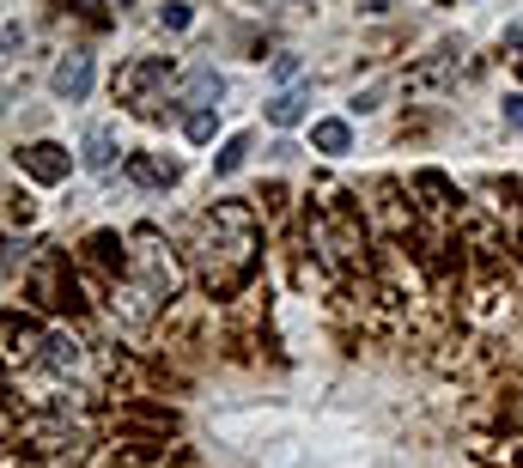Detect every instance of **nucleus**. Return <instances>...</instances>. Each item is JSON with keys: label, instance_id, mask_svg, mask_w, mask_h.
Listing matches in <instances>:
<instances>
[{"label": "nucleus", "instance_id": "nucleus-1", "mask_svg": "<svg viewBox=\"0 0 523 468\" xmlns=\"http://www.w3.org/2000/svg\"><path fill=\"white\" fill-rule=\"evenodd\" d=\"M201 286L213 298H232L238 286H250L256 262H262V225L250 201H213V213H201Z\"/></svg>", "mask_w": 523, "mask_h": 468}, {"label": "nucleus", "instance_id": "nucleus-2", "mask_svg": "<svg viewBox=\"0 0 523 468\" xmlns=\"http://www.w3.org/2000/svg\"><path fill=\"white\" fill-rule=\"evenodd\" d=\"M171 73H177V67H171L165 55H140V61H128V67L116 73V98H122V104H134L140 116H159V104H165V98H153V86H165Z\"/></svg>", "mask_w": 523, "mask_h": 468}, {"label": "nucleus", "instance_id": "nucleus-3", "mask_svg": "<svg viewBox=\"0 0 523 468\" xmlns=\"http://www.w3.org/2000/svg\"><path fill=\"white\" fill-rule=\"evenodd\" d=\"M165 250H171V244H159V231H153V225H140V231H134V256H128V262H134L140 286L153 292V298H171V292H177V262H171Z\"/></svg>", "mask_w": 523, "mask_h": 468}, {"label": "nucleus", "instance_id": "nucleus-4", "mask_svg": "<svg viewBox=\"0 0 523 468\" xmlns=\"http://www.w3.org/2000/svg\"><path fill=\"white\" fill-rule=\"evenodd\" d=\"M31 298H37L43 310H73L67 256H55V250H43V256H37V268H31Z\"/></svg>", "mask_w": 523, "mask_h": 468}, {"label": "nucleus", "instance_id": "nucleus-5", "mask_svg": "<svg viewBox=\"0 0 523 468\" xmlns=\"http://www.w3.org/2000/svg\"><path fill=\"white\" fill-rule=\"evenodd\" d=\"M49 86H55L61 104H80V98L92 92V55H86V49H67V55L55 61V73H49Z\"/></svg>", "mask_w": 523, "mask_h": 468}, {"label": "nucleus", "instance_id": "nucleus-6", "mask_svg": "<svg viewBox=\"0 0 523 468\" xmlns=\"http://www.w3.org/2000/svg\"><path fill=\"white\" fill-rule=\"evenodd\" d=\"M19 165H25L37 183H61L73 159H67V146H55V140H37V146H25V152H19Z\"/></svg>", "mask_w": 523, "mask_h": 468}, {"label": "nucleus", "instance_id": "nucleus-7", "mask_svg": "<svg viewBox=\"0 0 523 468\" xmlns=\"http://www.w3.org/2000/svg\"><path fill=\"white\" fill-rule=\"evenodd\" d=\"M128 177H134L140 189H171V183L183 177V165H177V159H159V152H134V159H128Z\"/></svg>", "mask_w": 523, "mask_h": 468}, {"label": "nucleus", "instance_id": "nucleus-8", "mask_svg": "<svg viewBox=\"0 0 523 468\" xmlns=\"http://www.w3.org/2000/svg\"><path fill=\"white\" fill-rule=\"evenodd\" d=\"M219 98H226V80H219L213 67H189V80H183L177 104H189V110H207V104H219Z\"/></svg>", "mask_w": 523, "mask_h": 468}, {"label": "nucleus", "instance_id": "nucleus-9", "mask_svg": "<svg viewBox=\"0 0 523 468\" xmlns=\"http://www.w3.org/2000/svg\"><path fill=\"white\" fill-rule=\"evenodd\" d=\"M116 152H122V146H116V128H110V122H92V128H86V152H80L86 171H110Z\"/></svg>", "mask_w": 523, "mask_h": 468}, {"label": "nucleus", "instance_id": "nucleus-10", "mask_svg": "<svg viewBox=\"0 0 523 468\" xmlns=\"http://www.w3.org/2000/svg\"><path fill=\"white\" fill-rule=\"evenodd\" d=\"M311 146H317V152H329V159H341V152L353 146V128H347L341 116H323V122L311 128Z\"/></svg>", "mask_w": 523, "mask_h": 468}, {"label": "nucleus", "instance_id": "nucleus-11", "mask_svg": "<svg viewBox=\"0 0 523 468\" xmlns=\"http://www.w3.org/2000/svg\"><path fill=\"white\" fill-rule=\"evenodd\" d=\"M49 371H80V341L73 335H43V353H37Z\"/></svg>", "mask_w": 523, "mask_h": 468}, {"label": "nucleus", "instance_id": "nucleus-12", "mask_svg": "<svg viewBox=\"0 0 523 468\" xmlns=\"http://www.w3.org/2000/svg\"><path fill=\"white\" fill-rule=\"evenodd\" d=\"M86 262H92V268H104V274H110V280H116V274H122V268H128V256H122V244H116V238H110V231H98V238H92V244H86Z\"/></svg>", "mask_w": 523, "mask_h": 468}, {"label": "nucleus", "instance_id": "nucleus-13", "mask_svg": "<svg viewBox=\"0 0 523 468\" xmlns=\"http://www.w3.org/2000/svg\"><path fill=\"white\" fill-rule=\"evenodd\" d=\"M73 444H80V432H73V426H61V420H37L31 426V450H73Z\"/></svg>", "mask_w": 523, "mask_h": 468}, {"label": "nucleus", "instance_id": "nucleus-14", "mask_svg": "<svg viewBox=\"0 0 523 468\" xmlns=\"http://www.w3.org/2000/svg\"><path fill=\"white\" fill-rule=\"evenodd\" d=\"M305 104H311L305 92H280V98L268 104V122H274V128H298V122H305Z\"/></svg>", "mask_w": 523, "mask_h": 468}, {"label": "nucleus", "instance_id": "nucleus-15", "mask_svg": "<svg viewBox=\"0 0 523 468\" xmlns=\"http://www.w3.org/2000/svg\"><path fill=\"white\" fill-rule=\"evenodd\" d=\"M43 341H37V323H7V353L13 359H31Z\"/></svg>", "mask_w": 523, "mask_h": 468}, {"label": "nucleus", "instance_id": "nucleus-16", "mask_svg": "<svg viewBox=\"0 0 523 468\" xmlns=\"http://www.w3.org/2000/svg\"><path fill=\"white\" fill-rule=\"evenodd\" d=\"M244 152H250V134H232L226 146H219V159H213V171H219V177H232V171L244 165Z\"/></svg>", "mask_w": 523, "mask_h": 468}, {"label": "nucleus", "instance_id": "nucleus-17", "mask_svg": "<svg viewBox=\"0 0 523 468\" xmlns=\"http://www.w3.org/2000/svg\"><path fill=\"white\" fill-rule=\"evenodd\" d=\"M213 110H219V104H213ZM213 110H189V122H183V134H189L195 146H207V140H213V128H219V116H213Z\"/></svg>", "mask_w": 523, "mask_h": 468}, {"label": "nucleus", "instance_id": "nucleus-18", "mask_svg": "<svg viewBox=\"0 0 523 468\" xmlns=\"http://www.w3.org/2000/svg\"><path fill=\"white\" fill-rule=\"evenodd\" d=\"M31 213H37V201H31L25 189H7V219H13V225H31Z\"/></svg>", "mask_w": 523, "mask_h": 468}, {"label": "nucleus", "instance_id": "nucleus-19", "mask_svg": "<svg viewBox=\"0 0 523 468\" xmlns=\"http://www.w3.org/2000/svg\"><path fill=\"white\" fill-rule=\"evenodd\" d=\"M189 19H195V13H189V7H183V0H171V7H165V25H171V31H183V25H189Z\"/></svg>", "mask_w": 523, "mask_h": 468}, {"label": "nucleus", "instance_id": "nucleus-20", "mask_svg": "<svg viewBox=\"0 0 523 468\" xmlns=\"http://www.w3.org/2000/svg\"><path fill=\"white\" fill-rule=\"evenodd\" d=\"M505 122H511V128L523 134V98H505Z\"/></svg>", "mask_w": 523, "mask_h": 468}]
</instances>
